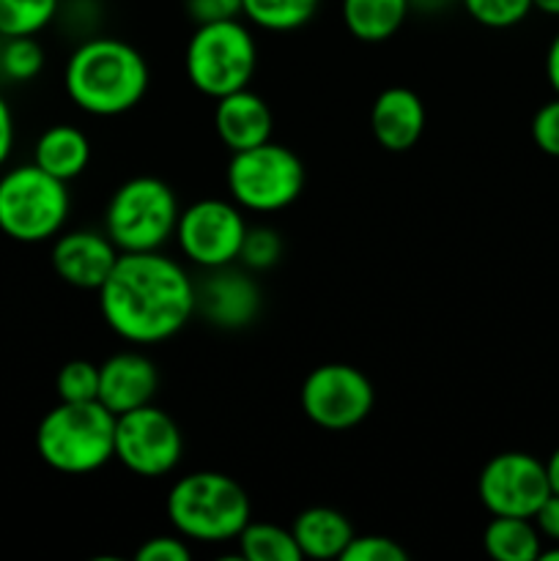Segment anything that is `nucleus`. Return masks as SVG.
I'll return each instance as SVG.
<instances>
[{
    "label": "nucleus",
    "instance_id": "nucleus-28",
    "mask_svg": "<svg viewBox=\"0 0 559 561\" xmlns=\"http://www.w3.org/2000/svg\"><path fill=\"white\" fill-rule=\"evenodd\" d=\"M280 257H283V236L269 225H250L239 252L241 266L250 268L252 274L269 272L277 266Z\"/></svg>",
    "mask_w": 559,
    "mask_h": 561
},
{
    "label": "nucleus",
    "instance_id": "nucleus-16",
    "mask_svg": "<svg viewBox=\"0 0 559 561\" xmlns=\"http://www.w3.org/2000/svg\"><path fill=\"white\" fill-rule=\"evenodd\" d=\"M425 104L420 93L406 85L384 88L370 107V131L389 153H403L420 142L425 131Z\"/></svg>",
    "mask_w": 559,
    "mask_h": 561
},
{
    "label": "nucleus",
    "instance_id": "nucleus-2",
    "mask_svg": "<svg viewBox=\"0 0 559 561\" xmlns=\"http://www.w3.org/2000/svg\"><path fill=\"white\" fill-rule=\"evenodd\" d=\"M148 60L135 44L115 36H88L71 49L64 69L69 102L93 118H118L146 99Z\"/></svg>",
    "mask_w": 559,
    "mask_h": 561
},
{
    "label": "nucleus",
    "instance_id": "nucleus-21",
    "mask_svg": "<svg viewBox=\"0 0 559 561\" xmlns=\"http://www.w3.org/2000/svg\"><path fill=\"white\" fill-rule=\"evenodd\" d=\"M482 548L497 561H537L543 551V537L532 518L493 515L482 531Z\"/></svg>",
    "mask_w": 559,
    "mask_h": 561
},
{
    "label": "nucleus",
    "instance_id": "nucleus-39",
    "mask_svg": "<svg viewBox=\"0 0 559 561\" xmlns=\"http://www.w3.org/2000/svg\"><path fill=\"white\" fill-rule=\"evenodd\" d=\"M537 561H559V546L557 548H543L540 551V557H537Z\"/></svg>",
    "mask_w": 559,
    "mask_h": 561
},
{
    "label": "nucleus",
    "instance_id": "nucleus-7",
    "mask_svg": "<svg viewBox=\"0 0 559 561\" xmlns=\"http://www.w3.org/2000/svg\"><path fill=\"white\" fill-rule=\"evenodd\" d=\"M71 195L66 181L44 173L36 162L16 164L0 175V233L20 244L53 241L66 228Z\"/></svg>",
    "mask_w": 559,
    "mask_h": 561
},
{
    "label": "nucleus",
    "instance_id": "nucleus-29",
    "mask_svg": "<svg viewBox=\"0 0 559 561\" xmlns=\"http://www.w3.org/2000/svg\"><path fill=\"white\" fill-rule=\"evenodd\" d=\"M409 551L398 540L384 535H354L340 561H406Z\"/></svg>",
    "mask_w": 559,
    "mask_h": 561
},
{
    "label": "nucleus",
    "instance_id": "nucleus-15",
    "mask_svg": "<svg viewBox=\"0 0 559 561\" xmlns=\"http://www.w3.org/2000/svg\"><path fill=\"white\" fill-rule=\"evenodd\" d=\"M159 392V370L151 356L129 348L107 356L99 365V403L121 416L153 403Z\"/></svg>",
    "mask_w": 559,
    "mask_h": 561
},
{
    "label": "nucleus",
    "instance_id": "nucleus-20",
    "mask_svg": "<svg viewBox=\"0 0 559 561\" xmlns=\"http://www.w3.org/2000/svg\"><path fill=\"white\" fill-rule=\"evenodd\" d=\"M343 25L356 42H389L411 16L409 0H343Z\"/></svg>",
    "mask_w": 559,
    "mask_h": 561
},
{
    "label": "nucleus",
    "instance_id": "nucleus-13",
    "mask_svg": "<svg viewBox=\"0 0 559 561\" xmlns=\"http://www.w3.org/2000/svg\"><path fill=\"white\" fill-rule=\"evenodd\" d=\"M195 316H203L212 327L239 332L261 316L263 294L250 268L241 263L208 268L203 279H195Z\"/></svg>",
    "mask_w": 559,
    "mask_h": 561
},
{
    "label": "nucleus",
    "instance_id": "nucleus-9",
    "mask_svg": "<svg viewBox=\"0 0 559 561\" xmlns=\"http://www.w3.org/2000/svg\"><path fill=\"white\" fill-rule=\"evenodd\" d=\"M247 228L244 208L230 197H201L181 208L173 241L186 263L208 272L239 263Z\"/></svg>",
    "mask_w": 559,
    "mask_h": 561
},
{
    "label": "nucleus",
    "instance_id": "nucleus-25",
    "mask_svg": "<svg viewBox=\"0 0 559 561\" xmlns=\"http://www.w3.org/2000/svg\"><path fill=\"white\" fill-rule=\"evenodd\" d=\"M44 69V47L36 36H9L0 47V75L11 82H31Z\"/></svg>",
    "mask_w": 559,
    "mask_h": 561
},
{
    "label": "nucleus",
    "instance_id": "nucleus-17",
    "mask_svg": "<svg viewBox=\"0 0 559 561\" xmlns=\"http://www.w3.org/2000/svg\"><path fill=\"white\" fill-rule=\"evenodd\" d=\"M274 115L261 93L241 88L214 102V131L230 153L272 140Z\"/></svg>",
    "mask_w": 559,
    "mask_h": 561
},
{
    "label": "nucleus",
    "instance_id": "nucleus-6",
    "mask_svg": "<svg viewBox=\"0 0 559 561\" xmlns=\"http://www.w3.org/2000/svg\"><path fill=\"white\" fill-rule=\"evenodd\" d=\"M181 203L157 175H132L115 186L104 206V233L121 252L162 250L175 233Z\"/></svg>",
    "mask_w": 559,
    "mask_h": 561
},
{
    "label": "nucleus",
    "instance_id": "nucleus-23",
    "mask_svg": "<svg viewBox=\"0 0 559 561\" xmlns=\"http://www.w3.org/2000/svg\"><path fill=\"white\" fill-rule=\"evenodd\" d=\"M239 557L247 561H299L301 551L294 540V531L285 526L250 520L236 537Z\"/></svg>",
    "mask_w": 559,
    "mask_h": 561
},
{
    "label": "nucleus",
    "instance_id": "nucleus-27",
    "mask_svg": "<svg viewBox=\"0 0 559 561\" xmlns=\"http://www.w3.org/2000/svg\"><path fill=\"white\" fill-rule=\"evenodd\" d=\"M460 5L477 25L491 27V31L521 25L535 9L532 0H460Z\"/></svg>",
    "mask_w": 559,
    "mask_h": 561
},
{
    "label": "nucleus",
    "instance_id": "nucleus-5",
    "mask_svg": "<svg viewBox=\"0 0 559 561\" xmlns=\"http://www.w3.org/2000/svg\"><path fill=\"white\" fill-rule=\"evenodd\" d=\"M184 71L190 85L214 102L250 88L258 71V42L250 22L239 16L195 25L184 49Z\"/></svg>",
    "mask_w": 559,
    "mask_h": 561
},
{
    "label": "nucleus",
    "instance_id": "nucleus-4",
    "mask_svg": "<svg viewBox=\"0 0 559 561\" xmlns=\"http://www.w3.org/2000/svg\"><path fill=\"white\" fill-rule=\"evenodd\" d=\"M36 453L58 474H93L115 460V414L99 400L60 403L36 427Z\"/></svg>",
    "mask_w": 559,
    "mask_h": 561
},
{
    "label": "nucleus",
    "instance_id": "nucleus-38",
    "mask_svg": "<svg viewBox=\"0 0 559 561\" xmlns=\"http://www.w3.org/2000/svg\"><path fill=\"white\" fill-rule=\"evenodd\" d=\"M532 3H535V9L543 11V14L559 16V0H532Z\"/></svg>",
    "mask_w": 559,
    "mask_h": 561
},
{
    "label": "nucleus",
    "instance_id": "nucleus-18",
    "mask_svg": "<svg viewBox=\"0 0 559 561\" xmlns=\"http://www.w3.org/2000/svg\"><path fill=\"white\" fill-rule=\"evenodd\" d=\"M33 162L44 173L69 184V181L80 179L91 164V140L80 126L53 124L38 135L36 146H33Z\"/></svg>",
    "mask_w": 559,
    "mask_h": 561
},
{
    "label": "nucleus",
    "instance_id": "nucleus-8",
    "mask_svg": "<svg viewBox=\"0 0 559 561\" xmlns=\"http://www.w3.org/2000/svg\"><path fill=\"white\" fill-rule=\"evenodd\" d=\"M305 162L288 146L266 140L230 153L225 170L228 197L250 214H277L294 206L305 190Z\"/></svg>",
    "mask_w": 559,
    "mask_h": 561
},
{
    "label": "nucleus",
    "instance_id": "nucleus-11",
    "mask_svg": "<svg viewBox=\"0 0 559 561\" xmlns=\"http://www.w3.org/2000/svg\"><path fill=\"white\" fill-rule=\"evenodd\" d=\"M184 458V436L173 416L148 403L115 416V460L129 474L162 480Z\"/></svg>",
    "mask_w": 559,
    "mask_h": 561
},
{
    "label": "nucleus",
    "instance_id": "nucleus-1",
    "mask_svg": "<svg viewBox=\"0 0 559 561\" xmlns=\"http://www.w3.org/2000/svg\"><path fill=\"white\" fill-rule=\"evenodd\" d=\"M96 294L104 323L137 348L173 340L197 310L195 279L162 250L121 252Z\"/></svg>",
    "mask_w": 559,
    "mask_h": 561
},
{
    "label": "nucleus",
    "instance_id": "nucleus-32",
    "mask_svg": "<svg viewBox=\"0 0 559 561\" xmlns=\"http://www.w3.org/2000/svg\"><path fill=\"white\" fill-rule=\"evenodd\" d=\"M184 11L195 25H208V22L239 20L241 0H184Z\"/></svg>",
    "mask_w": 559,
    "mask_h": 561
},
{
    "label": "nucleus",
    "instance_id": "nucleus-33",
    "mask_svg": "<svg viewBox=\"0 0 559 561\" xmlns=\"http://www.w3.org/2000/svg\"><path fill=\"white\" fill-rule=\"evenodd\" d=\"M532 520H535L540 537L559 542V493H548V499L537 507Z\"/></svg>",
    "mask_w": 559,
    "mask_h": 561
},
{
    "label": "nucleus",
    "instance_id": "nucleus-19",
    "mask_svg": "<svg viewBox=\"0 0 559 561\" xmlns=\"http://www.w3.org/2000/svg\"><path fill=\"white\" fill-rule=\"evenodd\" d=\"M294 540L299 546L301 559H340L345 546L354 537V526L340 510L332 507H307L290 524Z\"/></svg>",
    "mask_w": 559,
    "mask_h": 561
},
{
    "label": "nucleus",
    "instance_id": "nucleus-3",
    "mask_svg": "<svg viewBox=\"0 0 559 561\" xmlns=\"http://www.w3.org/2000/svg\"><path fill=\"white\" fill-rule=\"evenodd\" d=\"M164 510L175 535L203 546L236 542L252 520L250 496L223 471H192L179 477L170 488Z\"/></svg>",
    "mask_w": 559,
    "mask_h": 561
},
{
    "label": "nucleus",
    "instance_id": "nucleus-36",
    "mask_svg": "<svg viewBox=\"0 0 559 561\" xmlns=\"http://www.w3.org/2000/svg\"><path fill=\"white\" fill-rule=\"evenodd\" d=\"M411 11L417 14H438V11H447L453 3H460V0H409Z\"/></svg>",
    "mask_w": 559,
    "mask_h": 561
},
{
    "label": "nucleus",
    "instance_id": "nucleus-26",
    "mask_svg": "<svg viewBox=\"0 0 559 561\" xmlns=\"http://www.w3.org/2000/svg\"><path fill=\"white\" fill-rule=\"evenodd\" d=\"M60 403H91L99 400V365L91 359H71L55 376Z\"/></svg>",
    "mask_w": 559,
    "mask_h": 561
},
{
    "label": "nucleus",
    "instance_id": "nucleus-35",
    "mask_svg": "<svg viewBox=\"0 0 559 561\" xmlns=\"http://www.w3.org/2000/svg\"><path fill=\"white\" fill-rule=\"evenodd\" d=\"M546 77L551 82L554 93L559 96V33L554 36V42L548 44V53H546Z\"/></svg>",
    "mask_w": 559,
    "mask_h": 561
},
{
    "label": "nucleus",
    "instance_id": "nucleus-31",
    "mask_svg": "<svg viewBox=\"0 0 559 561\" xmlns=\"http://www.w3.org/2000/svg\"><path fill=\"white\" fill-rule=\"evenodd\" d=\"M137 561H190L192 546L181 535H157L148 537L135 553Z\"/></svg>",
    "mask_w": 559,
    "mask_h": 561
},
{
    "label": "nucleus",
    "instance_id": "nucleus-37",
    "mask_svg": "<svg viewBox=\"0 0 559 561\" xmlns=\"http://www.w3.org/2000/svg\"><path fill=\"white\" fill-rule=\"evenodd\" d=\"M546 474H548V485H551V493H559V447L554 449L551 458L546 460Z\"/></svg>",
    "mask_w": 559,
    "mask_h": 561
},
{
    "label": "nucleus",
    "instance_id": "nucleus-22",
    "mask_svg": "<svg viewBox=\"0 0 559 561\" xmlns=\"http://www.w3.org/2000/svg\"><path fill=\"white\" fill-rule=\"evenodd\" d=\"M321 0H241V16L266 33H290L318 14Z\"/></svg>",
    "mask_w": 559,
    "mask_h": 561
},
{
    "label": "nucleus",
    "instance_id": "nucleus-12",
    "mask_svg": "<svg viewBox=\"0 0 559 561\" xmlns=\"http://www.w3.org/2000/svg\"><path fill=\"white\" fill-rule=\"evenodd\" d=\"M551 493L546 463L529 453H499L477 477V496L491 515L532 518Z\"/></svg>",
    "mask_w": 559,
    "mask_h": 561
},
{
    "label": "nucleus",
    "instance_id": "nucleus-34",
    "mask_svg": "<svg viewBox=\"0 0 559 561\" xmlns=\"http://www.w3.org/2000/svg\"><path fill=\"white\" fill-rule=\"evenodd\" d=\"M14 140H16V124H14V113H11L9 102L0 93V168L11 159V151H14Z\"/></svg>",
    "mask_w": 559,
    "mask_h": 561
},
{
    "label": "nucleus",
    "instance_id": "nucleus-10",
    "mask_svg": "<svg viewBox=\"0 0 559 561\" xmlns=\"http://www.w3.org/2000/svg\"><path fill=\"white\" fill-rule=\"evenodd\" d=\"M301 414L321 431H354L376 405L373 381L354 365L327 362L307 373L299 389Z\"/></svg>",
    "mask_w": 559,
    "mask_h": 561
},
{
    "label": "nucleus",
    "instance_id": "nucleus-30",
    "mask_svg": "<svg viewBox=\"0 0 559 561\" xmlns=\"http://www.w3.org/2000/svg\"><path fill=\"white\" fill-rule=\"evenodd\" d=\"M532 140L548 157L559 159V96L543 104L532 118Z\"/></svg>",
    "mask_w": 559,
    "mask_h": 561
},
{
    "label": "nucleus",
    "instance_id": "nucleus-40",
    "mask_svg": "<svg viewBox=\"0 0 559 561\" xmlns=\"http://www.w3.org/2000/svg\"><path fill=\"white\" fill-rule=\"evenodd\" d=\"M3 38H5V36H3V33H0V47H3Z\"/></svg>",
    "mask_w": 559,
    "mask_h": 561
},
{
    "label": "nucleus",
    "instance_id": "nucleus-24",
    "mask_svg": "<svg viewBox=\"0 0 559 561\" xmlns=\"http://www.w3.org/2000/svg\"><path fill=\"white\" fill-rule=\"evenodd\" d=\"M60 0H0V33L9 36H38L58 20Z\"/></svg>",
    "mask_w": 559,
    "mask_h": 561
},
{
    "label": "nucleus",
    "instance_id": "nucleus-14",
    "mask_svg": "<svg viewBox=\"0 0 559 561\" xmlns=\"http://www.w3.org/2000/svg\"><path fill=\"white\" fill-rule=\"evenodd\" d=\"M118 257L121 250L110 241V236L93 228L60 230L53 239V252H49L55 274L66 285L80 290L102 288Z\"/></svg>",
    "mask_w": 559,
    "mask_h": 561
}]
</instances>
